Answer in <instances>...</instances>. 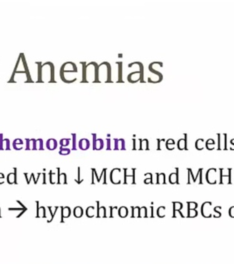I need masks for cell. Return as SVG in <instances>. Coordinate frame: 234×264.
<instances>
[{
  "label": "cell",
  "mask_w": 234,
  "mask_h": 264,
  "mask_svg": "<svg viewBox=\"0 0 234 264\" xmlns=\"http://www.w3.org/2000/svg\"><path fill=\"white\" fill-rule=\"evenodd\" d=\"M43 65L45 66L47 71H45V69L41 67V65L38 66V81H40V82L56 83V81L54 79V65L51 62H47L44 63Z\"/></svg>",
  "instance_id": "6da1fadb"
},
{
  "label": "cell",
  "mask_w": 234,
  "mask_h": 264,
  "mask_svg": "<svg viewBox=\"0 0 234 264\" xmlns=\"http://www.w3.org/2000/svg\"><path fill=\"white\" fill-rule=\"evenodd\" d=\"M70 72H74V73L77 72L76 65L72 62H65L60 69V76L61 75L66 74L67 73H70Z\"/></svg>",
  "instance_id": "7a4b0ae2"
},
{
  "label": "cell",
  "mask_w": 234,
  "mask_h": 264,
  "mask_svg": "<svg viewBox=\"0 0 234 264\" xmlns=\"http://www.w3.org/2000/svg\"><path fill=\"white\" fill-rule=\"evenodd\" d=\"M94 138V142H93V148L94 150H101L102 149L103 147H104V142H103L102 139L98 138L96 139V134H92Z\"/></svg>",
  "instance_id": "3957f363"
},
{
  "label": "cell",
  "mask_w": 234,
  "mask_h": 264,
  "mask_svg": "<svg viewBox=\"0 0 234 264\" xmlns=\"http://www.w3.org/2000/svg\"><path fill=\"white\" fill-rule=\"evenodd\" d=\"M17 168H14V172L13 173H9V174L7 175V178H6V180H7V182L8 184H17Z\"/></svg>",
  "instance_id": "277c9868"
},
{
  "label": "cell",
  "mask_w": 234,
  "mask_h": 264,
  "mask_svg": "<svg viewBox=\"0 0 234 264\" xmlns=\"http://www.w3.org/2000/svg\"><path fill=\"white\" fill-rule=\"evenodd\" d=\"M9 140L8 138H2V134H0V150H9Z\"/></svg>",
  "instance_id": "5b68a950"
},
{
  "label": "cell",
  "mask_w": 234,
  "mask_h": 264,
  "mask_svg": "<svg viewBox=\"0 0 234 264\" xmlns=\"http://www.w3.org/2000/svg\"><path fill=\"white\" fill-rule=\"evenodd\" d=\"M115 141V150H125L126 147H125V141L123 139H114Z\"/></svg>",
  "instance_id": "8992f818"
},
{
  "label": "cell",
  "mask_w": 234,
  "mask_h": 264,
  "mask_svg": "<svg viewBox=\"0 0 234 264\" xmlns=\"http://www.w3.org/2000/svg\"><path fill=\"white\" fill-rule=\"evenodd\" d=\"M61 209H62V213H61V215H62V219H61V222L63 223L64 218H68V217H70V214H71V210H70V208L69 207V206H65V207L61 206Z\"/></svg>",
  "instance_id": "52a82bcc"
},
{
  "label": "cell",
  "mask_w": 234,
  "mask_h": 264,
  "mask_svg": "<svg viewBox=\"0 0 234 264\" xmlns=\"http://www.w3.org/2000/svg\"><path fill=\"white\" fill-rule=\"evenodd\" d=\"M36 204H37V215H36V217L37 218H40V217L45 218L46 215H45V207L44 206H39L38 202H36Z\"/></svg>",
  "instance_id": "ba28073f"
},
{
  "label": "cell",
  "mask_w": 234,
  "mask_h": 264,
  "mask_svg": "<svg viewBox=\"0 0 234 264\" xmlns=\"http://www.w3.org/2000/svg\"><path fill=\"white\" fill-rule=\"evenodd\" d=\"M78 145H79V148L81 150H87L90 147V142H89L88 139L82 138L80 140Z\"/></svg>",
  "instance_id": "9c48e42d"
},
{
  "label": "cell",
  "mask_w": 234,
  "mask_h": 264,
  "mask_svg": "<svg viewBox=\"0 0 234 264\" xmlns=\"http://www.w3.org/2000/svg\"><path fill=\"white\" fill-rule=\"evenodd\" d=\"M57 145H58V143H57V141H56V139L50 138V139H48L46 142L47 148L51 150V151L56 149V148H57Z\"/></svg>",
  "instance_id": "30bf717a"
},
{
  "label": "cell",
  "mask_w": 234,
  "mask_h": 264,
  "mask_svg": "<svg viewBox=\"0 0 234 264\" xmlns=\"http://www.w3.org/2000/svg\"><path fill=\"white\" fill-rule=\"evenodd\" d=\"M58 170V178H57V184H66L67 177L66 174L65 173H60V170L59 168H57Z\"/></svg>",
  "instance_id": "8fae6325"
},
{
  "label": "cell",
  "mask_w": 234,
  "mask_h": 264,
  "mask_svg": "<svg viewBox=\"0 0 234 264\" xmlns=\"http://www.w3.org/2000/svg\"><path fill=\"white\" fill-rule=\"evenodd\" d=\"M27 146L25 150H36V140L35 139H26Z\"/></svg>",
  "instance_id": "7c38bea8"
},
{
  "label": "cell",
  "mask_w": 234,
  "mask_h": 264,
  "mask_svg": "<svg viewBox=\"0 0 234 264\" xmlns=\"http://www.w3.org/2000/svg\"><path fill=\"white\" fill-rule=\"evenodd\" d=\"M23 142L20 138H17L12 142V147L16 150H21L23 148Z\"/></svg>",
  "instance_id": "4fadbf2b"
},
{
  "label": "cell",
  "mask_w": 234,
  "mask_h": 264,
  "mask_svg": "<svg viewBox=\"0 0 234 264\" xmlns=\"http://www.w3.org/2000/svg\"><path fill=\"white\" fill-rule=\"evenodd\" d=\"M84 214V210H83L82 207L80 206H76L73 209V215H74L75 217L76 218H80Z\"/></svg>",
  "instance_id": "5bb4252c"
},
{
  "label": "cell",
  "mask_w": 234,
  "mask_h": 264,
  "mask_svg": "<svg viewBox=\"0 0 234 264\" xmlns=\"http://www.w3.org/2000/svg\"><path fill=\"white\" fill-rule=\"evenodd\" d=\"M97 203V217L99 218V216L101 212H103L104 214V217H106V209L105 208V206H101L99 207V202H96Z\"/></svg>",
  "instance_id": "9a60e30c"
},
{
  "label": "cell",
  "mask_w": 234,
  "mask_h": 264,
  "mask_svg": "<svg viewBox=\"0 0 234 264\" xmlns=\"http://www.w3.org/2000/svg\"><path fill=\"white\" fill-rule=\"evenodd\" d=\"M119 216L122 218H124L126 216L128 215V209L126 207V206H121V207L119 209Z\"/></svg>",
  "instance_id": "2e32d148"
},
{
  "label": "cell",
  "mask_w": 234,
  "mask_h": 264,
  "mask_svg": "<svg viewBox=\"0 0 234 264\" xmlns=\"http://www.w3.org/2000/svg\"><path fill=\"white\" fill-rule=\"evenodd\" d=\"M139 149H149V147H148V141L147 140V139H144V140L140 139V148H139Z\"/></svg>",
  "instance_id": "e0dca14e"
},
{
  "label": "cell",
  "mask_w": 234,
  "mask_h": 264,
  "mask_svg": "<svg viewBox=\"0 0 234 264\" xmlns=\"http://www.w3.org/2000/svg\"><path fill=\"white\" fill-rule=\"evenodd\" d=\"M36 150H44L42 139L39 138L36 140Z\"/></svg>",
  "instance_id": "ac0fdd59"
},
{
  "label": "cell",
  "mask_w": 234,
  "mask_h": 264,
  "mask_svg": "<svg viewBox=\"0 0 234 264\" xmlns=\"http://www.w3.org/2000/svg\"><path fill=\"white\" fill-rule=\"evenodd\" d=\"M59 144H60V147H62V148L68 146V145H70V139L69 138L61 139L60 142H59Z\"/></svg>",
  "instance_id": "d6986e66"
},
{
  "label": "cell",
  "mask_w": 234,
  "mask_h": 264,
  "mask_svg": "<svg viewBox=\"0 0 234 264\" xmlns=\"http://www.w3.org/2000/svg\"><path fill=\"white\" fill-rule=\"evenodd\" d=\"M59 153L60 155H63V156H66V155H69L70 153V149L67 148H62L60 147V150H59Z\"/></svg>",
  "instance_id": "ffe728a7"
},
{
  "label": "cell",
  "mask_w": 234,
  "mask_h": 264,
  "mask_svg": "<svg viewBox=\"0 0 234 264\" xmlns=\"http://www.w3.org/2000/svg\"><path fill=\"white\" fill-rule=\"evenodd\" d=\"M147 217V208L145 206H142L140 208V217Z\"/></svg>",
  "instance_id": "44dd1931"
},
{
  "label": "cell",
  "mask_w": 234,
  "mask_h": 264,
  "mask_svg": "<svg viewBox=\"0 0 234 264\" xmlns=\"http://www.w3.org/2000/svg\"><path fill=\"white\" fill-rule=\"evenodd\" d=\"M72 136H73V149L76 150V134H72Z\"/></svg>",
  "instance_id": "7402d4cb"
},
{
  "label": "cell",
  "mask_w": 234,
  "mask_h": 264,
  "mask_svg": "<svg viewBox=\"0 0 234 264\" xmlns=\"http://www.w3.org/2000/svg\"><path fill=\"white\" fill-rule=\"evenodd\" d=\"M144 183L145 184H152V174H151V175H150L149 178H146V179L144 180Z\"/></svg>",
  "instance_id": "603a6c76"
},
{
  "label": "cell",
  "mask_w": 234,
  "mask_h": 264,
  "mask_svg": "<svg viewBox=\"0 0 234 264\" xmlns=\"http://www.w3.org/2000/svg\"><path fill=\"white\" fill-rule=\"evenodd\" d=\"M4 178H5L4 174H3V173H0V184H3V183H4V181H3V179H4Z\"/></svg>",
  "instance_id": "cb8c5ba5"
},
{
  "label": "cell",
  "mask_w": 234,
  "mask_h": 264,
  "mask_svg": "<svg viewBox=\"0 0 234 264\" xmlns=\"http://www.w3.org/2000/svg\"><path fill=\"white\" fill-rule=\"evenodd\" d=\"M133 182L132 184H135V169H133Z\"/></svg>",
  "instance_id": "d4e9b609"
},
{
  "label": "cell",
  "mask_w": 234,
  "mask_h": 264,
  "mask_svg": "<svg viewBox=\"0 0 234 264\" xmlns=\"http://www.w3.org/2000/svg\"><path fill=\"white\" fill-rule=\"evenodd\" d=\"M110 139L109 138H107V145H108V146H107V148H106V149L107 150H111V146H110Z\"/></svg>",
  "instance_id": "484cf974"
},
{
  "label": "cell",
  "mask_w": 234,
  "mask_h": 264,
  "mask_svg": "<svg viewBox=\"0 0 234 264\" xmlns=\"http://www.w3.org/2000/svg\"><path fill=\"white\" fill-rule=\"evenodd\" d=\"M109 209H110V217H113V215H112V209H113V206H109Z\"/></svg>",
  "instance_id": "4316f807"
},
{
  "label": "cell",
  "mask_w": 234,
  "mask_h": 264,
  "mask_svg": "<svg viewBox=\"0 0 234 264\" xmlns=\"http://www.w3.org/2000/svg\"><path fill=\"white\" fill-rule=\"evenodd\" d=\"M151 217H153V206H151Z\"/></svg>",
  "instance_id": "83f0119b"
},
{
  "label": "cell",
  "mask_w": 234,
  "mask_h": 264,
  "mask_svg": "<svg viewBox=\"0 0 234 264\" xmlns=\"http://www.w3.org/2000/svg\"><path fill=\"white\" fill-rule=\"evenodd\" d=\"M1 217H2V216H1V209H0V218H1Z\"/></svg>",
  "instance_id": "f1b7e54d"
}]
</instances>
